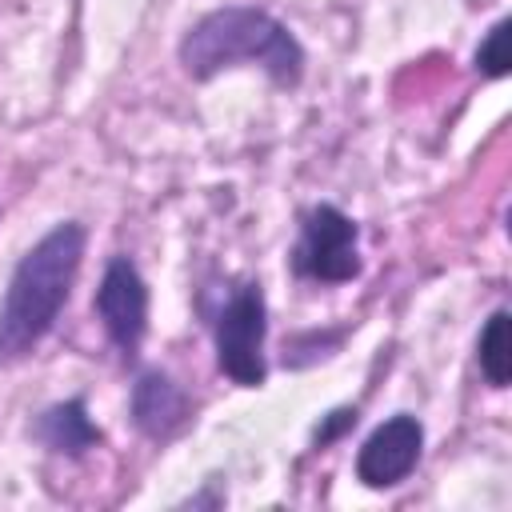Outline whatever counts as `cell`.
Masks as SVG:
<instances>
[{"mask_svg":"<svg viewBox=\"0 0 512 512\" xmlns=\"http://www.w3.org/2000/svg\"><path fill=\"white\" fill-rule=\"evenodd\" d=\"M84 244H88L84 224L60 220L20 256L0 300V364L28 360L40 348V340L56 328L68 292L76 284Z\"/></svg>","mask_w":512,"mask_h":512,"instance_id":"obj_1","label":"cell"},{"mask_svg":"<svg viewBox=\"0 0 512 512\" xmlns=\"http://www.w3.org/2000/svg\"><path fill=\"white\" fill-rule=\"evenodd\" d=\"M176 56L192 80H212L216 72L236 68V64L264 68L272 84L280 88H296L304 76V48L288 32V24L248 4H228V8L200 16L184 32Z\"/></svg>","mask_w":512,"mask_h":512,"instance_id":"obj_2","label":"cell"},{"mask_svg":"<svg viewBox=\"0 0 512 512\" xmlns=\"http://www.w3.org/2000/svg\"><path fill=\"white\" fill-rule=\"evenodd\" d=\"M264 332H268V308L260 284H240L224 308L216 312L212 336H216V364L220 372L240 388H260L268 376L264 364Z\"/></svg>","mask_w":512,"mask_h":512,"instance_id":"obj_3","label":"cell"},{"mask_svg":"<svg viewBox=\"0 0 512 512\" xmlns=\"http://www.w3.org/2000/svg\"><path fill=\"white\" fill-rule=\"evenodd\" d=\"M356 224L332 204H316L300 220V240L292 248L296 276L320 280V284H344L360 276V252H356Z\"/></svg>","mask_w":512,"mask_h":512,"instance_id":"obj_4","label":"cell"},{"mask_svg":"<svg viewBox=\"0 0 512 512\" xmlns=\"http://www.w3.org/2000/svg\"><path fill=\"white\" fill-rule=\"evenodd\" d=\"M92 304H96V316H100L108 340L124 356H136V348L148 332V284L128 256L108 260Z\"/></svg>","mask_w":512,"mask_h":512,"instance_id":"obj_5","label":"cell"},{"mask_svg":"<svg viewBox=\"0 0 512 512\" xmlns=\"http://www.w3.org/2000/svg\"><path fill=\"white\" fill-rule=\"evenodd\" d=\"M420 448H424L420 420L400 412V416L376 424L368 432V440L360 444V452H356V480L364 488H392V484H400L416 468Z\"/></svg>","mask_w":512,"mask_h":512,"instance_id":"obj_6","label":"cell"},{"mask_svg":"<svg viewBox=\"0 0 512 512\" xmlns=\"http://www.w3.org/2000/svg\"><path fill=\"white\" fill-rule=\"evenodd\" d=\"M132 424L152 440H168L188 424V396L164 372H144L132 384Z\"/></svg>","mask_w":512,"mask_h":512,"instance_id":"obj_7","label":"cell"},{"mask_svg":"<svg viewBox=\"0 0 512 512\" xmlns=\"http://www.w3.org/2000/svg\"><path fill=\"white\" fill-rule=\"evenodd\" d=\"M36 440L60 456H84L88 448L100 444V428L88 420L84 400H64V404H52L40 412Z\"/></svg>","mask_w":512,"mask_h":512,"instance_id":"obj_8","label":"cell"},{"mask_svg":"<svg viewBox=\"0 0 512 512\" xmlns=\"http://www.w3.org/2000/svg\"><path fill=\"white\" fill-rule=\"evenodd\" d=\"M476 360L492 388H508V380H512V316L504 308L488 316V324L476 340Z\"/></svg>","mask_w":512,"mask_h":512,"instance_id":"obj_9","label":"cell"},{"mask_svg":"<svg viewBox=\"0 0 512 512\" xmlns=\"http://www.w3.org/2000/svg\"><path fill=\"white\" fill-rule=\"evenodd\" d=\"M508 36H512V24H508V20H496V24L484 32L480 48H476V72H484L488 80H500V76H508V68H512Z\"/></svg>","mask_w":512,"mask_h":512,"instance_id":"obj_10","label":"cell"},{"mask_svg":"<svg viewBox=\"0 0 512 512\" xmlns=\"http://www.w3.org/2000/svg\"><path fill=\"white\" fill-rule=\"evenodd\" d=\"M356 424V408H340V412H332L328 420H324V428H316V444L324 448L328 440H336L340 432H348Z\"/></svg>","mask_w":512,"mask_h":512,"instance_id":"obj_11","label":"cell"}]
</instances>
